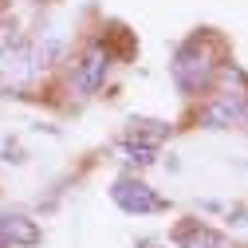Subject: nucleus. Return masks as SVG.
Masks as SVG:
<instances>
[{"label":"nucleus","mask_w":248,"mask_h":248,"mask_svg":"<svg viewBox=\"0 0 248 248\" xmlns=\"http://www.w3.org/2000/svg\"><path fill=\"white\" fill-rule=\"evenodd\" d=\"M213 67H217V40H209V36L189 40V44L173 55V79H177L181 91H201V87H209Z\"/></svg>","instance_id":"obj_1"},{"label":"nucleus","mask_w":248,"mask_h":248,"mask_svg":"<svg viewBox=\"0 0 248 248\" xmlns=\"http://www.w3.org/2000/svg\"><path fill=\"white\" fill-rule=\"evenodd\" d=\"M201 122L213 126V130H225V126H240V122H248V103H244V95H232V91L217 95V99L205 107Z\"/></svg>","instance_id":"obj_3"},{"label":"nucleus","mask_w":248,"mask_h":248,"mask_svg":"<svg viewBox=\"0 0 248 248\" xmlns=\"http://www.w3.org/2000/svg\"><path fill=\"white\" fill-rule=\"evenodd\" d=\"M0 248H8V244H4V240H0Z\"/></svg>","instance_id":"obj_9"},{"label":"nucleus","mask_w":248,"mask_h":248,"mask_svg":"<svg viewBox=\"0 0 248 248\" xmlns=\"http://www.w3.org/2000/svg\"><path fill=\"white\" fill-rule=\"evenodd\" d=\"M110 197H114V205H118V209H126V213H162V209H166V201L154 193L146 181H134V177L114 181Z\"/></svg>","instance_id":"obj_2"},{"label":"nucleus","mask_w":248,"mask_h":248,"mask_svg":"<svg viewBox=\"0 0 248 248\" xmlns=\"http://www.w3.org/2000/svg\"><path fill=\"white\" fill-rule=\"evenodd\" d=\"M107 51L103 47H91L87 55H83V63H79V75H75V83H79V91H99L103 87V79H107Z\"/></svg>","instance_id":"obj_5"},{"label":"nucleus","mask_w":248,"mask_h":248,"mask_svg":"<svg viewBox=\"0 0 248 248\" xmlns=\"http://www.w3.org/2000/svg\"><path fill=\"white\" fill-rule=\"evenodd\" d=\"M0 240L4 244H40V229H36V221H28L20 213H4L0 217Z\"/></svg>","instance_id":"obj_6"},{"label":"nucleus","mask_w":248,"mask_h":248,"mask_svg":"<svg viewBox=\"0 0 248 248\" xmlns=\"http://www.w3.org/2000/svg\"><path fill=\"white\" fill-rule=\"evenodd\" d=\"M126 154H130V162L150 166V162H154V154H158V146H154V142H142V138H130V142H126Z\"/></svg>","instance_id":"obj_8"},{"label":"nucleus","mask_w":248,"mask_h":248,"mask_svg":"<svg viewBox=\"0 0 248 248\" xmlns=\"http://www.w3.org/2000/svg\"><path fill=\"white\" fill-rule=\"evenodd\" d=\"M32 75H36V67H32V51H28L24 44L0 47V87H4V91L24 87Z\"/></svg>","instance_id":"obj_4"},{"label":"nucleus","mask_w":248,"mask_h":248,"mask_svg":"<svg viewBox=\"0 0 248 248\" xmlns=\"http://www.w3.org/2000/svg\"><path fill=\"white\" fill-rule=\"evenodd\" d=\"M181 248H232V244H229L221 232L193 225V229H185V232H181Z\"/></svg>","instance_id":"obj_7"}]
</instances>
